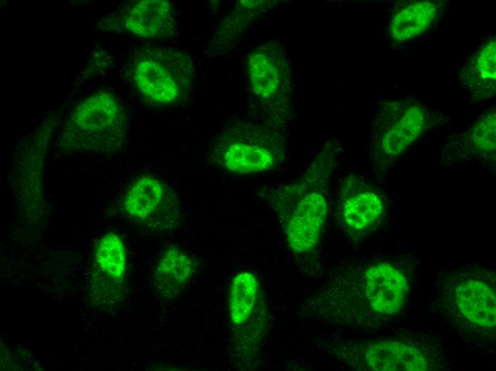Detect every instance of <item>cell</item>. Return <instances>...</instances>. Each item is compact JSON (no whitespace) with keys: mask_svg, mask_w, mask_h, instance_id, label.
Instances as JSON below:
<instances>
[{"mask_svg":"<svg viewBox=\"0 0 496 371\" xmlns=\"http://www.w3.org/2000/svg\"><path fill=\"white\" fill-rule=\"evenodd\" d=\"M336 151L331 145L325 146L297 180L267 191V199L282 221L287 244L296 254L307 253L319 243Z\"/></svg>","mask_w":496,"mask_h":371,"instance_id":"obj_1","label":"cell"},{"mask_svg":"<svg viewBox=\"0 0 496 371\" xmlns=\"http://www.w3.org/2000/svg\"><path fill=\"white\" fill-rule=\"evenodd\" d=\"M127 120L123 107L110 92L99 91L80 102L68 116L61 133L66 151L110 152L123 144Z\"/></svg>","mask_w":496,"mask_h":371,"instance_id":"obj_2","label":"cell"},{"mask_svg":"<svg viewBox=\"0 0 496 371\" xmlns=\"http://www.w3.org/2000/svg\"><path fill=\"white\" fill-rule=\"evenodd\" d=\"M284 138L277 131L250 123L226 129L214 148V157L227 171L253 174L274 168L285 157Z\"/></svg>","mask_w":496,"mask_h":371,"instance_id":"obj_3","label":"cell"},{"mask_svg":"<svg viewBox=\"0 0 496 371\" xmlns=\"http://www.w3.org/2000/svg\"><path fill=\"white\" fill-rule=\"evenodd\" d=\"M429 111L413 99L386 103L373 121L371 158L379 171L389 168L423 133Z\"/></svg>","mask_w":496,"mask_h":371,"instance_id":"obj_4","label":"cell"},{"mask_svg":"<svg viewBox=\"0 0 496 371\" xmlns=\"http://www.w3.org/2000/svg\"><path fill=\"white\" fill-rule=\"evenodd\" d=\"M193 66L185 52L170 47L153 48L134 61L135 83L148 101L158 105L175 103L187 93L193 78Z\"/></svg>","mask_w":496,"mask_h":371,"instance_id":"obj_5","label":"cell"},{"mask_svg":"<svg viewBox=\"0 0 496 371\" xmlns=\"http://www.w3.org/2000/svg\"><path fill=\"white\" fill-rule=\"evenodd\" d=\"M124 210L133 219L156 229L174 225L179 217L175 192L151 176H143L128 188L123 200Z\"/></svg>","mask_w":496,"mask_h":371,"instance_id":"obj_6","label":"cell"},{"mask_svg":"<svg viewBox=\"0 0 496 371\" xmlns=\"http://www.w3.org/2000/svg\"><path fill=\"white\" fill-rule=\"evenodd\" d=\"M406 276L388 263H380L365 273V293L371 308L383 315L398 313L408 291Z\"/></svg>","mask_w":496,"mask_h":371,"instance_id":"obj_7","label":"cell"},{"mask_svg":"<svg viewBox=\"0 0 496 371\" xmlns=\"http://www.w3.org/2000/svg\"><path fill=\"white\" fill-rule=\"evenodd\" d=\"M456 311L468 322L482 329L495 326V294L485 280L469 277L460 280L453 290Z\"/></svg>","mask_w":496,"mask_h":371,"instance_id":"obj_8","label":"cell"},{"mask_svg":"<svg viewBox=\"0 0 496 371\" xmlns=\"http://www.w3.org/2000/svg\"><path fill=\"white\" fill-rule=\"evenodd\" d=\"M124 24L129 31L139 37L167 39L172 36L176 31L175 12L168 1H138L128 9Z\"/></svg>","mask_w":496,"mask_h":371,"instance_id":"obj_9","label":"cell"},{"mask_svg":"<svg viewBox=\"0 0 496 371\" xmlns=\"http://www.w3.org/2000/svg\"><path fill=\"white\" fill-rule=\"evenodd\" d=\"M248 74L252 91L262 100L275 101L286 91V61L277 49L262 46L248 60Z\"/></svg>","mask_w":496,"mask_h":371,"instance_id":"obj_10","label":"cell"},{"mask_svg":"<svg viewBox=\"0 0 496 371\" xmlns=\"http://www.w3.org/2000/svg\"><path fill=\"white\" fill-rule=\"evenodd\" d=\"M368 368L378 371H421L430 369V360L417 345L399 340H381L364 351Z\"/></svg>","mask_w":496,"mask_h":371,"instance_id":"obj_11","label":"cell"},{"mask_svg":"<svg viewBox=\"0 0 496 371\" xmlns=\"http://www.w3.org/2000/svg\"><path fill=\"white\" fill-rule=\"evenodd\" d=\"M341 197L343 220L353 230L367 228L383 214V203L379 194L358 178H348Z\"/></svg>","mask_w":496,"mask_h":371,"instance_id":"obj_12","label":"cell"},{"mask_svg":"<svg viewBox=\"0 0 496 371\" xmlns=\"http://www.w3.org/2000/svg\"><path fill=\"white\" fill-rule=\"evenodd\" d=\"M495 39L481 45L463 68L460 80L473 100L484 101L495 92Z\"/></svg>","mask_w":496,"mask_h":371,"instance_id":"obj_13","label":"cell"},{"mask_svg":"<svg viewBox=\"0 0 496 371\" xmlns=\"http://www.w3.org/2000/svg\"><path fill=\"white\" fill-rule=\"evenodd\" d=\"M195 272L192 259L177 248L167 250L155 272V284L158 293L172 298L181 292Z\"/></svg>","mask_w":496,"mask_h":371,"instance_id":"obj_14","label":"cell"},{"mask_svg":"<svg viewBox=\"0 0 496 371\" xmlns=\"http://www.w3.org/2000/svg\"><path fill=\"white\" fill-rule=\"evenodd\" d=\"M438 6L430 1L408 4L392 18L390 36L396 41H405L423 34L435 18Z\"/></svg>","mask_w":496,"mask_h":371,"instance_id":"obj_15","label":"cell"},{"mask_svg":"<svg viewBox=\"0 0 496 371\" xmlns=\"http://www.w3.org/2000/svg\"><path fill=\"white\" fill-rule=\"evenodd\" d=\"M94 271L121 283L126 269V253L122 240L108 233L98 243L94 251Z\"/></svg>","mask_w":496,"mask_h":371,"instance_id":"obj_16","label":"cell"},{"mask_svg":"<svg viewBox=\"0 0 496 371\" xmlns=\"http://www.w3.org/2000/svg\"><path fill=\"white\" fill-rule=\"evenodd\" d=\"M258 283L254 275L244 271L232 280L229 298L230 317L235 325H241L250 316L257 300Z\"/></svg>","mask_w":496,"mask_h":371,"instance_id":"obj_17","label":"cell"},{"mask_svg":"<svg viewBox=\"0 0 496 371\" xmlns=\"http://www.w3.org/2000/svg\"><path fill=\"white\" fill-rule=\"evenodd\" d=\"M465 148L470 157L482 160L495 157V111L482 114L465 137Z\"/></svg>","mask_w":496,"mask_h":371,"instance_id":"obj_18","label":"cell"}]
</instances>
